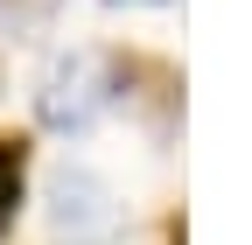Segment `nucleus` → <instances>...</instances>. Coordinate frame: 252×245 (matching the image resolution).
<instances>
[{
    "label": "nucleus",
    "instance_id": "7ed1b4c3",
    "mask_svg": "<svg viewBox=\"0 0 252 245\" xmlns=\"http://www.w3.org/2000/svg\"><path fill=\"white\" fill-rule=\"evenodd\" d=\"M21 189H28V140L0 133V238H7L14 217H21Z\"/></svg>",
    "mask_w": 252,
    "mask_h": 245
},
{
    "label": "nucleus",
    "instance_id": "20e7f679",
    "mask_svg": "<svg viewBox=\"0 0 252 245\" xmlns=\"http://www.w3.org/2000/svg\"><path fill=\"white\" fill-rule=\"evenodd\" d=\"M49 14H56V0H0V28H14V35L42 28Z\"/></svg>",
    "mask_w": 252,
    "mask_h": 245
},
{
    "label": "nucleus",
    "instance_id": "f257e3e1",
    "mask_svg": "<svg viewBox=\"0 0 252 245\" xmlns=\"http://www.w3.org/2000/svg\"><path fill=\"white\" fill-rule=\"evenodd\" d=\"M112 105V63L91 49H70L42 70V91H35V112L49 133H84L91 119Z\"/></svg>",
    "mask_w": 252,
    "mask_h": 245
},
{
    "label": "nucleus",
    "instance_id": "f03ea898",
    "mask_svg": "<svg viewBox=\"0 0 252 245\" xmlns=\"http://www.w3.org/2000/svg\"><path fill=\"white\" fill-rule=\"evenodd\" d=\"M49 224L70 238V245H112L119 238V203L98 175H84V168H63L49 182Z\"/></svg>",
    "mask_w": 252,
    "mask_h": 245
}]
</instances>
